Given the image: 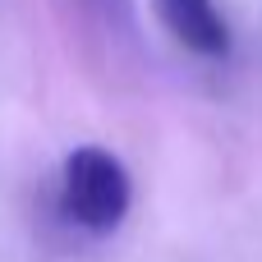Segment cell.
Listing matches in <instances>:
<instances>
[{
    "label": "cell",
    "instance_id": "2",
    "mask_svg": "<svg viewBox=\"0 0 262 262\" xmlns=\"http://www.w3.org/2000/svg\"><path fill=\"white\" fill-rule=\"evenodd\" d=\"M152 9L184 51H193L203 60L230 55V23L216 9V0H152Z\"/></svg>",
    "mask_w": 262,
    "mask_h": 262
},
{
    "label": "cell",
    "instance_id": "1",
    "mask_svg": "<svg viewBox=\"0 0 262 262\" xmlns=\"http://www.w3.org/2000/svg\"><path fill=\"white\" fill-rule=\"evenodd\" d=\"M129 203H134V184H129V170L120 166L115 152L88 143L64 157L60 207L78 230H88V235L120 230V221L129 216Z\"/></svg>",
    "mask_w": 262,
    "mask_h": 262
},
{
    "label": "cell",
    "instance_id": "3",
    "mask_svg": "<svg viewBox=\"0 0 262 262\" xmlns=\"http://www.w3.org/2000/svg\"><path fill=\"white\" fill-rule=\"evenodd\" d=\"M88 9H92L101 23H111V28H129V18H134L129 0H88Z\"/></svg>",
    "mask_w": 262,
    "mask_h": 262
}]
</instances>
